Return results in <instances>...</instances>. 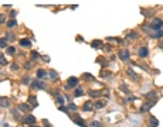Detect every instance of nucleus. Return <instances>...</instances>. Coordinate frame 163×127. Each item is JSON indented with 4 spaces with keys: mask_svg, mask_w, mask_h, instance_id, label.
Returning a JSON list of instances; mask_svg holds the SVG:
<instances>
[{
    "mask_svg": "<svg viewBox=\"0 0 163 127\" xmlns=\"http://www.w3.org/2000/svg\"><path fill=\"white\" fill-rule=\"evenodd\" d=\"M23 122L26 123V124H30V126H33V124H35L37 119H35L34 116H31V114H26V116L23 117Z\"/></svg>",
    "mask_w": 163,
    "mask_h": 127,
    "instance_id": "nucleus-4",
    "label": "nucleus"
},
{
    "mask_svg": "<svg viewBox=\"0 0 163 127\" xmlns=\"http://www.w3.org/2000/svg\"><path fill=\"white\" fill-rule=\"evenodd\" d=\"M82 78L87 79V81H91V82H95V76H92L91 74H84L82 75Z\"/></svg>",
    "mask_w": 163,
    "mask_h": 127,
    "instance_id": "nucleus-25",
    "label": "nucleus"
},
{
    "mask_svg": "<svg viewBox=\"0 0 163 127\" xmlns=\"http://www.w3.org/2000/svg\"><path fill=\"white\" fill-rule=\"evenodd\" d=\"M101 41H98V40H94V41H92V42H91V47H92V48L94 49H99V48H101Z\"/></svg>",
    "mask_w": 163,
    "mask_h": 127,
    "instance_id": "nucleus-18",
    "label": "nucleus"
},
{
    "mask_svg": "<svg viewBox=\"0 0 163 127\" xmlns=\"http://www.w3.org/2000/svg\"><path fill=\"white\" fill-rule=\"evenodd\" d=\"M0 103H1V107H9L10 106L9 99H6V97H1V99H0Z\"/></svg>",
    "mask_w": 163,
    "mask_h": 127,
    "instance_id": "nucleus-20",
    "label": "nucleus"
},
{
    "mask_svg": "<svg viewBox=\"0 0 163 127\" xmlns=\"http://www.w3.org/2000/svg\"><path fill=\"white\" fill-rule=\"evenodd\" d=\"M43 124H44L45 127H51V124L48 123V120H47V119H44V120H43Z\"/></svg>",
    "mask_w": 163,
    "mask_h": 127,
    "instance_id": "nucleus-41",
    "label": "nucleus"
},
{
    "mask_svg": "<svg viewBox=\"0 0 163 127\" xmlns=\"http://www.w3.org/2000/svg\"><path fill=\"white\" fill-rule=\"evenodd\" d=\"M0 23H1V24L4 23V14H1V16H0Z\"/></svg>",
    "mask_w": 163,
    "mask_h": 127,
    "instance_id": "nucleus-46",
    "label": "nucleus"
},
{
    "mask_svg": "<svg viewBox=\"0 0 163 127\" xmlns=\"http://www.w3.org/2000/svg\"><path fill=\"white\" fill-rule=\"evenodd\" d=\"M138 54H139V57L141 58H146L148 55H149V49L146 48V47H142V48L138 51Z\"/></svg>",
    "mask_w": 163,
    "mask_h": 127,
    "instance_id": "nucleus-8",
    "label": "nucleus"
},
{
    "mask_svg": "<svg viewBox=\"0 0 163 127\" xmlns=\"http://www.w3.org/2000/svg\"><path fill=\"white\" fill-rule=\"evenodd\" d=\"M58 110H60V112H65V113H68V112H70L68 106H60V107H58Z\"/></svg>",
    "mask_w": 163,
    "mask_h": 127,
    "instance_id": "nucleus-33",
    "label": "nucleus"
},
{
    "mask_svg": "<svg viewBox=\"0 0 163 127\" xmlns=\"http://www.w3.org/2000/svg\"><path fill=\"white\" fill-rule=\"evenodd\" d=\"M7 52H9L10 55H14V54H16V48H14V47H9V48H7Z\"/></svg>",
    "mask_w": 163,
    "mask_h": 127,
    "instance_id": "nucleus-34",
    "label": "nucleus"
},
{
    "mask_svg": "<svg viewBox=\"0 0 163 127\" xmlns=\"http://www.w3.org/2000/svg\"><path fill=\"white\" fill-rule=\"evenodd\" d=\"M97 62H98L101 66H104V68H105V66H108V61H106L104 57H98V58H97Z\"/></svg>",
    "mask_w": 163,
    "mask_h": 127,
    "instance_id": "nucleus-16",
    "label": "nucleus"
},
{
    "mask_svg": "<svg viewBox=\"0 0 163 127\" xmlns=\"http://www.w3.org/2000/svg\"><path fill=\"white\" fill-rule=\"evenodd\" d=\"M94 107H95V109H104V107H105V103H104V102L102 100H98V102H95V105H94Z\"/></svg>",
    "mask_w": 163,
    "mask_h": 127,
    "instance_id": "nucleus-21",
    "label": "nucleus"
},
{
    "mask_svg": "<svg viewBox=\"0 0 163 127\" xmlns=\"http://www.w3.org/2000/svg\"><path fill=\"white\" fill-rule=\"evenodd\" d=\"M82 93H84V90H82V89H81V88H77V89H75L74 96H75V97H79V96H82Z\"/></svg>",
    "mask_w": 163,
    "mask_h": 127,
    "instance_id": "nucleus-27",
    "label": "nucleus"
},
{
    "mask_svg": "<svg viewBox=\"0 0 163 127\" xmlns=\"http://www.w3.org/2000/svg\"><path fill=\"white\" fill-rule=\"evenodd\" d=\"M45 75H47V72H45L44 69H38V71H37V79H41V78H44Z\"/></svg>",
    "mask_w": 163,
    "mask_h": 127,
    "instance_id": "nucleus-24",
    "label": "nucleus"
},
{
    "mask_svg": "<svg viewBox=\"0 0 163 127\" xmlns=\"http://www.w3.org/2000/svg\"><path fill=\"white\" fill-rule=\"evenodd\" d=\"M6 64H7V59H6V58H4V55L1 54V55H0V65H1V66H4Z\"/></svg>",
    "mask_w": 163,
    "mask_h": 127,
    "instance_id": "nucleus-31",
    "label": "nucleus"
},
{
    "mask_svg": "<svg viewBox=\"0 0 163 127\" xmlns=\"http://www.w3.org/2000/svg\"><path fill=\"white\" fill-rule=\"evenodd\" d=\"M43 61L48 62V61H50V57H47V55H44V57H43Z\"/></svg>",
    "mask_w": 163,
    "mask_h": 127,
    "instance_id": "nucleus-47",
    "label": "nucleus"
},
{
    "mask_svg": "<svg viewBox=\"0 0 163 127\" xmlns=\"http://www.w3.org/2000/svg\"><path fill=\"white\" fill-rule=\"evenodd\" d=\"M31 68V64L30 62H26V64H24V69H30Z\"/></svg>",
    "mask_w": 163,
    "mask_h": 127,
    "instance_id": "nucleus-44",
    "label": "nucleus"
},
{
    "mask_svg": "<svg viewBox=\"0 0 163 127\" xmlns=\"http://www.w3.org/2000/svg\"><path fill=\"white\" fill-rule=\"evenodd\" d=\"M54 96H55V99H57V103L58 105H64V96H62V95H60V92H58V90H55V92L53 93Z\"/></svg>",
    "mask_w": 163,
    "mask_h": 127,
    "instance_id": "nucleus-6",
    "label": "nucleus"
},
{
    "mask_svg": "<svg viewBox=\"0 0 163 127\" xmlns=\"http://www.w3.org/2000/svg\"><path fill=\"white\" fill-rule=\"evenodd\" d=\"M99 95H101L99 90H89V96H91V97H98Z\"/></svg>",
    "mask_w": 163,
    "mask_h": 127,
    "instance_id": "nucleus-29",
    "label": "nucleus"
},
{
    "mask_svg": "<svg viewBox=\"0 0 163 127\" xmlns=\"http://www.w3.org/2000/svg\"><path fill=\"white\" fill-rule=\"evenodd\" d=\"M101 76H102V78H108V76H111V72H108V71H106V72H105V71H102Z\"/></svg>",
    "mask_w": 163,
    "mask_h": 127,
    "instance_id": "nucleus-36",
    "label": "nucleus"
},
{
    "mask_svg": "<svg viewBox=\"0 0 163 127\" xmlns=\"http://www.w3.org/2000/svg\"><path fill=\"white\" fill-rule=\"evenodd\" d=\"M92 109H94V105L91 102H85L84 106H82V110H84V112H91Z\"/></svg>",
    "mask_w": 163,
    "mask_h": 127,
    "instance_id": "nucleus-14",
    "label": "nucleus"
},
{
    "mask_svg": "<svg viewBox=\"0 0 163 127\" xmlns=\"http://www.w3.org/2000/svg\"><path fill=\"white\" fill-rule=\"evenodd\" d=\"M149 27H150V28H152L153 31L162 30V27H163V20H162V18H153Z\"/></svg>",
    "mask_w": 163,
    "mask_h": 127,
    "instance_id": "nucleus-1",
    "label": "nucleus"
},
{
    "mask_svg": "<svg viewBox=\"0 0 163 127\" xmlns=\"http://www.w3.org/2000/svg\"><path fill=\"white\" fill-rule=\"evenodd\" d=\"M31 107H33V106H28V105H26V103H21V105H18V110H21V112H26V113H28V112H30Z\"/></svg>",
    "mask_w": 163,
    "mask_h": 127,
    "instance_id": "nucleus-11",
    "label": "nucleus"
},
{
    "mask_svg": "<svg viewBox=\"0 0 163 127\" xmlns=\"http://www.w3.org/2000/svg\"><path fill=\"white\" fill-rule=\"evenodd\" d=\"M48 76H50V79L51 81H57V78H58V75H57V72L54 69H50V72H48Z\"/></svg>",
    "mask_w": 163,
    "mask_h": 127,
    "instance_id": "nucleus-19",
    "label": "nucleus"
},
{
    "mask_svg": "<svg viewBox=\"0 0 163 127\" xmlns=\"http://www.w3.org/2000/svg\"><path fill=\"white\" fill-rule=\"evenodd\" d=\"M68 109H70L71 112H75V110L78 109V107H77V105H74V103H71V105H68Z\"/></svg>",
    "mask_w": 163,
    "mask_h": 127,
    "instance_id": "nucleus-35",
    "label": "nucleus"
},
{
    "mask_svg": "<svg viewBox=\"0 0 163 127\" xmlns=\"http://www.w3.org/2000/svg\"><path fill=\"white\" fill-rule=\"evenodd\" d=\"M17 69H18L17 64H11V71H17Z\"/></svg>",
    "mask_w": 163,
    "mask_h": 127,
    "instance_id": "nucleus-43",
    "label": "nucleus"
},
{
    "mask_svg": "<svg viewBox=\"0 0 163 127\" xmlns=\"http://www.w3.org/2000/svg\"><path fill=\"white\" fill-rule=\"evenodd\" d=\"M28 102H30V105L33 106V107H37V106H38V102H37V99H35L34 95L28 96Z\"/></svg>",
    "mask_w": 163,
    "mask_h": 127,
    "instance_id": "nucleus-15",
    "label": "nucleus"
},
{
    "mask_svg": "<svg viewBox=\"0 0 163 127\" xmlns=\"http://www.w3.org/2000/svg\"><path fill=\"white\" fill-rule=\"evenodd\" d=\"M11 116H13L14 120H20V114H18L17 109H11Z\"/></svg>",
    "mask_w": 163,
    "mask_h": 127,
    "instance_id": "nucleus-23",
    "label": "nucleus"
},
{
    "mask_svg": "<svg viewBox=\"0 0 163 127\" xmlns=\"http://www.w3.org/2000/svg\"><path fill=\"white\" fill-rule=\"evenodd\" d=\"M153 105H155V102H148V103H145V105L141 107V113H145V112H148V110H149Z\"/></svg>",
    "mask_w": 163,
    "mask_h": 127,
    "instance_id": "nucleus-9",
    "label": "nucleus"
},
{
    "mask_svg": "<svg viewBox=\"0 0 163 127\" xmlns=\"http://www.w3.org/2000/svg\"><path fill=\"white\" fill-rule=\"evenodd\" d=\"M30 82H31V79L28 78V76H24V78H23V83H24V85H30Z\"/></svg>",
    "mask_w": 163,
    "mask_h": 127,
    "instance_id": "nucleus-37",
    "label": "nucleus"
},
{
    "mask_svg": "<svg viewBox=\"0 0 163 127\" xmlns=\"http://www.w3.org/2000/svg\"><path fill=\"white\" fill-rule=\"evenodd\" d=\"M149 123H150V126L159 127V120L156 117H153V116H150V117H149Z\"/></svg>",
    "mask_w": 163,
    "mask_h": 127,
    "instance_id": "nucleus-17",
    "label": "nucleus"
},
{
    "mask_svg": "<svg viewBox=\"0 0 163 127\" xmlns=\"http://www.w3.org/2000/svg\"><path fill=\"white\" fill-rule=\"evenodd\" d=\"M67 88H77V85H78V78H75V76H72V78H68V81H67Z\"/></svg>",
    "mask_w": 163,
    "mask_h": 127,
    "instance_id": "nucleus-5",
    "label": "nucleus"
},
{
    "mask_svg": "<svg viewBox=\"0 0 163 127\" xmlns=\"http://www.w3.org/2000/svg\"><path fill=\"white\" fill-rule=\"evenodd\" d=\"M119 58L122 59V61H128L129 58H131V52H129V49H126V48H122L121 51H119Z\"/></svg>",
    "mask_w": 163,
    "mask_h": 127,
    "instance_id": "nucleus-2",
    "label": "nucleus"
},
{
    "mask_svg": "<svg viewBox=\"0 0 163 127\" xmlns=\"http://www.w3.org/2000/svg\"><path fill=\"white\" fill-rule=\"evenodd\" d=\"M138 35H139V34H138L136 31H131V33L128 34V40H129V38H131V40H136Z\"/></svg>",
    "mask_w": 163,
    "mask_h": 127,
    "instance_id": "nucleus-26",
    "label": "nucleus"
},
{
    "mask_svg": "<svg viewBox=\"0 0 163 127\" xmlns=\"http://www.w3.org/2000/svg\"><path fill=\"white\" fill-rule=\"evenodd\" d=\"M152 37H153V38H162V37H163V30L155 31L153 34H152Z\"/></svg>",
    "mask_w": 163,
    "mask_h": 127,
    "instance_id": "nucleus-22",
    "label": "nucleus"
},
{
    "mask_svg": "<svg viewBox=\"0 0 163 127\" xmlns=\"http://www.w3.org/2000/svg\"><path fill=\"white\" fill-rule=\"evenodd\" d=\"M89 126H91V127H101V123H99V122H92Z\"/></svg>",
    "mask_w": 163,
    "mask_h": 127,
    "instance_id": "nucleus-39",
    "label": "nucleus"
},
{
    "mask_svg": "<svg viewBox=\"0 0 163 127\" xmlns=\"http://www.w3.org/2000/svg\"><path fill=\"white\" fill-rule=\"evenodd\" d=\"M126 74H128V76H129V78H132L133 81H139V79H141V76L135 74L133 69H128V71H126Z\"/></svg>",
    "mask_w": 163,
    "mask_h": 127,
    "instance_id": "nucleus-10",
    "label": "nucleus"
},
{
    "mask_svg": "<svg viewBox=\"0 0 163 127\" xmlns=\"http://www.w3.org/2000/svg\"><path fill=\"white\" fill-rule=\"evenodd\" d=\"M71 119L74 120V123H77L78 126H81V127H87L88 124H87V122H85L84 119H81L79 116H77V114H74V116H71Z\"/></svg>",
    "mask_w": 163,
    "mask_h": 127,
    "instance_id": "nucleus-3",
    "label": "nucleus"
},
{
    "mask_svg": "<svg viewBox=\"0 0 163 127\" xmlns=\"http://www.w3.org/2000/svg\"><path fill=\"white\" fill-rule=\"evenodd\" d=\"M17 26V21L16 20H10L9 23H7V27H10V28H13V27H16Z\"/></svg>",
    "mask_w": 163,
    "mask_h": 127,
    "instance_id": "nucleus-32",
    "label": "nucleus"
},
{
    "mask_svg": "<svg viewBox=\"0 0 163 127\" xmlns=\"http://www.w3.org/2000/svg\"><path fill=\"white\" fill-rule=\"evenodd\" d=\"M141 13H145L146 17H150V16L153 14V11H150V10H145V9H141Z\"/></svg>",
    "mask_w": 163,
    "mask_h": 127,
    "instance_id": "nucleus-30",
    "label": "nucleus"
},
{
    "mask_svg": "<svg viewBox=\"0 0 163 127\" xmlns=\"http://www.w3.org/2000/svg\"><path fill=\"white\" fill-rule=\"evenodd\" d=\"M20 45L24 47V48H30V47H31V41H30V40H27V38H23V40H20Z\"/></svg>",
    "mask_w": 163,
    "mask_h": 127,
    "instance_id": "nucleus-12",
    "label": "nucleus"
},
{
    "mask_svg": "<svg viewBox=\"0 0 163 127\" xmlns=\"http://www.w3.org/2000/svg\"><path fill=\"white\" fill-rule=\"evenodd\" d=\"M16 14H17V11H10V17H13V20H14V17H16Z\"/></svg>",
    "mask_w": 163,
    "mask_h": 127,
    "instance_id": "nucleus-45",
    "label": "nucleus"
},
{
    "mask_svg": "<svg viewBox=\"0 0 163 127\" xmlns=\"http://www.w3.org/2000/svg\"><path fill=\"white\" fill-rule=\"evenodd\" d=\"M6 45H7L6 40H4V38H1V40H0V47H1V48H6Z\"/></svg>",
    "mask_w": 163,
    "mask_h": 127,
    "instance_id": "nucleus-38",
    "label": "nucleus"
},
{
    "mask_svg": "<svg viewBox=\"0 0 163 127\" xmlns=\"http://www.w3.org/2000/svg\"><path fill=\"white\" fill-rule=\"evenodd\" d=\"M102 48L105 49V51H108V52H111V51H112V47H111V45H104Z\"/></svg>",
    "mask_w": 163,
    "mask_h": 127,
    "instance_id": "nucleus-40",
    "label": "nucleus"
},
{
    "mask_svg": "<svg viewBox=\"0 0 163 127\" xmlns=\"http://www.w3.org/2000/svg\"><path fill=\"white\" fill-rule=\"evenodd\" d=\"M159 47H160V48L163 49V41H162V42H160V45H159Z\"/></svg>",
    "mask_w": 163,
    "mask_h": 127,
    "instance_id": "nucleus-48",
    "label": "nucleus"
},
{
    "mask_svg": "<svg viewBox=\"0 0 163 127\" xmlns=\"http://www.w3.org/2000/svg\"><path fill=\"white\" fill-rule=\"evenodd\" d=\"M31 127H37V126H34V124H33V126H31Z\"/></svg>",
    "mask_w": 163,
    "mask_h": 127,
    "instance_id": "nucleus-49",
    "label": "nucleus"
},
{
    "mask_svg": "<svg viewBox=\"0 0 163 127\" xmlns=\"http://www.w3.org/2000/svg\"><path fill=\"white\" fill-rule=\"evenodd\" d=\"M13 38H14V35L11 34V33H9V34L6 35V40H9V41H10V40H13Z\"/></svg>",
    "mask_w": 163,
    "mask_h": 127,
    "instance_id": "nucleus-42",
    "label": "nucleus"
},
{
    "mask_svg": "<svg viewBox=\"0 0 163 127\" xmlns=\"http://www.w3.org/2000/svg\"><path fill=\"white\" fill-rule=\"evenodd\" d=\"M30 57H31V59H33V61H37V59H38V58H40V54L37 52V51H33Z\"/></svg>",
    "mask_w": 163,
    "mask_h": 127,
    "instance_id": "nucleus-28",
    "label": "nucleus"
},
{
    "mask_svg": "<svg viewBox=\"0 0 163 127\" xmlns=\"http://www.w3.org/2000/svg\"><path fill=\"white\" fill-rule=\"evenodd\" d=\"M33 86H34L35 89H45V83L40 82L38 79H37V81H34V82H33Z\"/></svg>",
    "mask_w": 163,
    "mask_h": 127,
    "instance_id": "nucleus-13",
    "label": "nucleus"
},
{
    "mask_svg": "<svg viewBox=\"0 0 163 127\" xmlns=\"http://www.w3.org/2000/svg\"><path fill=\"white\" fill-rule=\"evenodd\" d=\"M146 97H148L149 100H152V102H156V100H158V92H155V90H152V92L146 93Z\"/></svg>",
    "mask_w": 163,
    "mask_h": 127,
    "instance_id": "nucleus-7",
    "label": "nucleus"
}]
</instances>
